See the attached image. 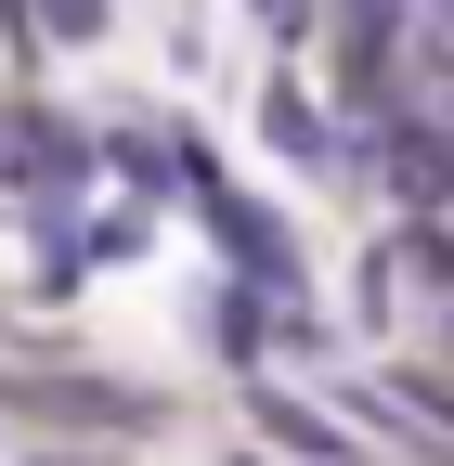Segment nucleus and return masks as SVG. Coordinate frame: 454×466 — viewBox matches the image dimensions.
Listing matches in <instances>:
<instances>
[{
    "instance_id": "f257e3e1",
    "label": "nucleus",
    "mask_w": 454,
    "mask_h": 466,
    "mask_svg": "<svg viewBox=\"0 0 454 466\" xmlns=\"http://www.w3.org/2000/svg\"><path fill=\"white\" fill-rule=\"evenodd\" d=\"M221 247H234V259H247L260 285H299V259H286V233H273L260 208H234V195H221Z\"/></svg>"
}]
</instances>
